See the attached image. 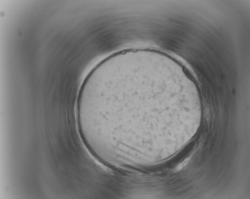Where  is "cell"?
Wrapping results in <instances>:
<instances>
[{"label": "cell", "mask_w": 250, "mask_h": 199, "mask_svg": "<svg viewBox=\"0 0 250 199\" xmlns=\"http://www.w3.org/2000/svg\"><path fill=\"white\" fill-rule=\"evenodd\" d=\"M191 157L190 156L189 157L186 158L182 162L178 165L174 169L173 171L174 172H179V171H181L183 168L185 167L188 164L189 162L190 159H191Z\"/></svg>", "instance_id": "obj_1"}]
</instances>
